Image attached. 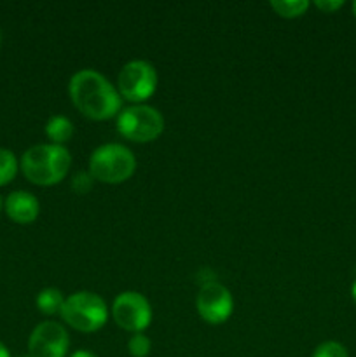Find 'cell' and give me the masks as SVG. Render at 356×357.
Masks as SVG:
<instances>
[{"instance_id":"cell-19","label":"cell","mask_w":356,"mask_h":357,"mask_svg":"<svg viewBox=\"0 0 356 357\" xmlns=\"http://www.w3.org/2000/svg\"><path fill=\"white\" fill-rule=\"evenodd\" d=\"M70 357H96V356L89 351H75Z\"/></svg>"},{"instance_id":"cell-1","label":"cell","mask_w":356,"mask_h":357,"mask_svg":"<svg viewBox=\"0 0 356 357\" xmlns=\"http://www.w3.org/2000/svg\"><path fill=\"white\" fill-rule=\"evenodd\" d=\"M68 93L77 110L94 121H105L121 112L122 98L117 87L103 73L93 68L79 70L72 75Z\"/></svg>"},{"instance_id":"cell-15","label":"cell","mask_w":356,"mask_h":357,"mask_svg":"<svg viewBox=\"0 0 356 357\" xmlns=\"http://www.w3.org/2000/svg\"><path fill=\"white\" fill-rule=\"evenodd\" d=\"M150 349H152V342L147 335L135 333L129 338L128 351L133 357H147L150 354Z\"/></svg>"},{"instance_id":"cell-16","label":"cell","mask_w":356,"mask_h":357,"mask_svg":"<svg viewBox=\"0 0 356 357\" xmlns=\"http://www.w3.org/2000/svg\"><path fill=\"white\" fill-rule=\"evenodd\" d=\"M313 357H349V354L348 351H346L344 345L339 344V342L330 340L318 345V347L314 349Z\"/></svg>"},{"instance_id":"cell-14","label":"cell","mask_w":356,"mask_h":357,"mask_svg":"<svg viewBox=\"0 0 356 357\" xmlns=\"http://www.w3.org/2000/svg\"><path fill=\"white\" fill-rule=\"evenodd\" d=\"M17 173V160L7 149H0V187L9 183Z\"/></svg>"},{"instance_id":"cell-23","label":"cell","mask_w":356,"mask_h":357,"mask_svg":"<svg viewBox=\"0 0 356 357\" xmlns=\"http://www.w3.org/2000/svg\"><path fill=\"white\" fill-rule=\"evenodd\" d=\"M0 208H2V201H0Z\"/></svg>"},{"instance_id":"cell-24","label":"cell","mask_w":356,"mask_h":357,"mask_svg":"<svg viewBox=\"0 0 356 357\" xmlns=\"http://www.w3.org/2000/svg\"><path fill=\"white\" fill-rule=\"evenodd\" d=\"M21 357H30V356H21Z\"/></svg>"},{"instance_id":"cell-2","label":"cell","mask_w":356,"mask_h":357,"mask_svg":"<svg viewBox=\"0 0 356 357\" xmlns=\"http://www.w3.org/2000/svg\"><path fill=\"white\" fill-rule=\"evenodd\" d=\"M72 155L63 145L42 143L34 145L21 157V171L28 181L35 185H56L66 176Z\"/></svg>"},{"instance_id":"cell-21","label":"cell","mask_w":356,"mask_h":357,"mask_svg":"<svg viewBox=\"0 0 356 357\" xmlns=\"http://www.w3.org/2000/svg\"><path fill=\"white\" fill-rule=\"evenodd\" d=\"M351 296H353V300L356 302V281L353 282V286H351Z\"/></svg>"},{"instance_id":"cell-13","label":"cell","mask_w":356,"mask_h":357,"mask_svg":"<svg viewBox=\"0 0 356 357\" xmlns=\"http://www.w3.org/2000/svg\"><path fill=\"white\" fill-rule=\"evenodd\" d=\"M271 7L283 17H299L309 7L307 0H272Z\"/></svg>"},{"instance_id":"cell-17","label":"cell","mask_w":356,"mask_h":357,"mask_svg":"<svg viewBox=\"0 0 356 357\" xmlns=\"http://www.w3.org/2000/svg\"><path fill=\"white\" fill-rule=\"evenodd\" d=\"M93 181H94V178L91 176L89 173H84V171H80V173H77L75 176L72 178V188L79 195H84V194H87L91 188H93Z\"/></svg>"},{"instance_id":"cell-22","label":"cell","mask_w":356,"mask_h":357,"mask_svg":"<svg viewBox=\"0 0 356 357\" xmlns=\"http://www.w3.org/2000/svg\"><path fill=\"white\" fill-rule=\"evenodd\" d=\"M353 13H355V16H356V0L353 2Z\"/></svg>"},{"instance_id":"cell-3","label":"cell","mask_w":356,"mask_h":357,"mask_svg":"<svg viewBox=\"0 0 356 357\" xmlns=\"http://www.w3.org/2000/svg\"><path fill=\"white\" fill-rule=\"evenodd\" d=\"M135 169V155L121 143L100 145L89 157V174L101 183H122L133 176Z\"/></svg>"},{"instance_id":"cell-12","label":"cell","mask_w":356,"mask_h":357,"mask_svg":"<svg viewBox=\"0 0 356 357\" xmlns=\"http://www.w3.org/2000/svg\"><path fill=\"white\" fill-rule=\"evenodd\" d=\"M37 309L45 316L61 312V307L65 303V296L58 288H45L37 295Z\"/></svg>"},{"instance_id":"cell-4","label":"cell","mask_w":356,"mask_h":357,"mask_svg":"<svg viewBox=\"0 0 356 357\" xmlns=\"http://www.w3.org/2000/svg\"><path fill=\"white\" fill-rule=\"evenodd\" d=\"M59 314H61V319L73 330L93 333L107 323L108 307L96 293L75 291L66 296Z\"/></svg>"},{"instance_id":"cell-6","label":"cell","mask_w":356,"mask_h":357,"mask_svg":"<svg viewBox=\"0 0 356 357\" xmlns=\"http://www.w3.org/2000/svg\"><path fill=\"white\" fill-rule=\"evenodd\" d=\"M157 87V72L145 59H131L117 75V91L121 98L140 105L149 100Z\"/></svg>"},{"instance_id":"cell-5","label":"cell","mask_w":356,"mask_h":357,"mask_svg":"<svg viewBox=\"0 0 356 357\" xmlns=\"http://www.w3.org/2000/svg\"><path fill=\"white\" fill-rule=\"evenodd\" d=\"M117 131L131 142H152L164 131V119L161 112L150 105H131L119 112Z\"/></svg>"},{"instance_id":"cell-18","label":"cell","mask_w":356,"mask_h":357,"mask_svg":"<svg viewBox=\"0 0 356 357\" xmlns=\"http://www.w3.org/2000/svg\"><path fill=\"white\" fill-rule=\"evenodd\" d=\"M314 6L320 10H323V13H334V10L341 9L344 6V2L342 0H316Z\"/></svg>"},{"instance_id":"cell-8","label":"cell","mask_w":356,"mask_h":357,"mask_svg":"<svg viewBox=\"0 0 356 357\" xmlns=\"http://www.w3.org/2000/svg\"><path fill=\"white\" fill-rule=\"evenodd\" d=\"M198 312L206 323L222 324L234 310V300L229 289L216 281L205 282L198 293Z\"/></svg>"},{"instance_id":"cell-9","label":"cell","mask_w":356,"mask_h":357,"mask_svg":"<svg viewBox=\"0 0 356 357\" xmlns=\"http://www.w3.org/2000/svg\"><path fill=\"white\" fill-rule=\"evenodd\" d=\"M70 338L63 324L56 321H44L31 331L28 338L30 357H65L68 352Z\"/></svg>"},{"instance_id":"cell-11","label":"cell","mask_w":356,"mask_h":357,"mask_svg":"<svg viewBox=\"0 0 356 357\" xmlns=\"http://www.w3.org/2000/svg\"><path fill=\"white\" fill-rule=\"evenodd\" d=\"M45 135L54 145H63L73 136V122L65 115H52L45 124Z\"/></svg>"},{"instance_id":"cell-20","label":"cell","mask_w":356,"mask_h":357,"mask_svg":"<svg viewBox=\"0 0 356 357\" xmlns=\"http://www.w3.org/2000/svg\"><path fill=\"white\" fill-rule=\"evenodd\" d=\"M0 357H10L9 351H7V347L2 344V342H0Z\"/></svg>"},{"instance_id":"cell-10","label":"cell","mask_w":356,"mask_h":357,"mask_svg":"<svg viewBox=\"0 0 356 357\" xmlns=\"http://www.w3.org/2000/svg\"><path fill=\"white\" fill-rule=\"evenodd\" d=\"M40 211V204H38L37 197L30 192L16 190L13 194L7 195L6 199V213L10 220L16 223H27L35 222Z\"/></svg>"},{"instance_id":"cell-7","label":"cell","mask_w":356,"mask_h":357,"mask_svg":"<svg viewBox=\"0 0 356 357\" xmlns=\"http://www.w3.org/2000/svg\"><path fill=\"white\" fill-rule=\"evenodd\" d=\"M112 317L122 330L142 333L152 321V307L142 293L124 291L112 303Z\"/></svg>"}]
</instances>
